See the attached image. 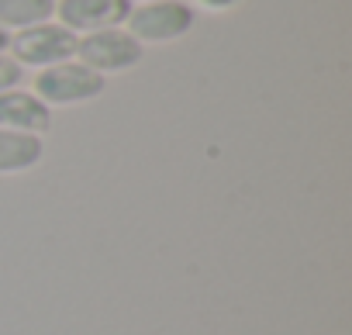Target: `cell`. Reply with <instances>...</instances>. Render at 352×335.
<instances>
[{"instance_id": "6da1fadb", "label": "cell", "mask_w": 352, "mask_h": 335, "mask_svg": "<svg viewBox=\"0 0 352 335\" xmlns=\"http://www.w3.org/2000/svg\"><path fill=\"white\" fill-rule=\"evenodd\" d=\"M107 87V80L100 73H94L90 66H83L80 59L69 63H56L49 69H38L35 76V97L45 100L49 107H69V104H83L100 97Z\"/></svg>"}, {"instance_id": "7a4b0ae2", "label": "cell", "mask_w": 352, "mask_h": 335, "mask_svg": "<svg viewBox=\"0 0 352 335\" xmlns=\"http://www.w3.org/2000/svg\"><path fill=\"white\" fill-rule=\"evenodd\" d=\"M76 42L80 35H73L66 25H32L25 32H14L11 35V59L25 69V66H35V69H49L56 63H69L76 59Z\"/></svg>"}, {"instance_id": "3957f363", "label": "cell", "mask_w": 352, "mask_h": 335, "mask_svg": "<svg viewBox=\"0 0 352 335\" xmlns=\"http://www.w3.org/2000/svg\"><path fill=\"white\" fill-rule=\"evenodd\" d=\"M194 8L184 0H145V4L131 8L128 14V35H135L142 45L145 42H176L194 28Z\"/></svg>"}, {"instance_id": "277c9868", "label": "cell", "mask_w": 352, "mask_h": 335, "mask_svg": "<svg viewBox=\"0 0 352 335\" xmlns=\"http://www.w3.org/2000/svg\"><path fill=\"white\" fill-rule=\"evenodd\" d=\"M142 56H145V49L135 35H128V28L90 32V35H80V42H76V59L100 76L124 73V69L138 66Z\"/></svg>"}, {"instance_id": "5b68a950", "label": "cell", "mask_w": 352, "mask_h": 335, "mask_svg": "<svg viewBox=\"0 0 352 335\" xmlns=\"http://www.w3.org/2000/svg\"><path fill=\"white\" fill-rule=\"evenodd\" d=\"M56 14L73 35H90L121 28L131 14V0H56Z\"/></svg>"}, {"instance_id": "8992f818", "label": "cell", "mask_w": 352, "mask_h": 335, "mask_svg": "<svg viewBox=\"0 0 352 335\" xmlns=\"http://www.w3.org/2000/svg\"><path fill=\"white\" fill-rule=\"evenodd\" d=\"M0 128L25 131V135H45L52 128V107L35 97V90H4L0 94Z\"/></svg>"}, {"instance_id": "52a82bcc", "label": "cell", "mask_w": 352, "mask_h": 335, "mask_svg": "<svg viewBox=\"0 0 352 335\" xmlns=\"http://www.w3.org/2000/svg\"><path fill=\"white\" fill-rule=\"evenodd\" d=\"M42 155H45L42 135H25V131L0 128V177L35 170V166L42 162Z\"/></svg>"}, {"instance_id": "ba28073f", "label": "cell", "mask_w": 352, "mask_h": 335, "mask_svg": "<svg viewBox=\"0 0 352 335\" xmlns=\"http://www.w3.org/2000/svg\"><path fill=\"white\" fill-rule=\"evenodd\" d=\"M56 14V0H0V28L25 32L32 25H45Z\"/></svg>"}, {"instance_id": "9c48e42d", "label": "cell", "mask_w": 352, "mask_h": 335, "mask_svg": "<svg viewBox=\"0 0 352 335\" xmlns=\"http://www.w3.org/2000/svg\"><path fill=\"white\" fill-rule=\"evenodd\" d=\"M21 83V66L4 52V56H0V94H4V90H14Z\"/></svg>"}, {"instance_id": "30bf717a", "label": "cell", "mask_w": 352, "mask_h": 335, "mask_svg": "<svg viewBox=\"0 0 352 335\" xmlns=\"http://www.w3.org/2000/svg\"><path fill=\"white\" fill-rule=\"evenodd\" d=\"M204 8H211V11H228V8H235L239 0H201Z\"/></svg>"}, {"instance_id": "8fae6325", "label": "cell", "mask_w": 352, "mask_h": 335, "mask_svg": "<svg viewBox=\"0 0 352 335\" xmlns=\"http://www.w3.org/2000/svg\"><path fill=\"white\" fill-rule=\"evenodd\" d=\"M8 49H11V32H8V28H0V56H4Z\"/></svg>"}, {"instance_id": "7c38bea8", "label": "cell", "mask_w": 352, "mask_h": 335, "mask_svg": "<svg viewBox=\"0 0 352 335\" xmlns=\"http://www.w3.org/2000/svg\"><path fill=\"white\" fill-rule=\"evenodd\" d=\"M142 4H145V0H142Z\"/></svg>"}]
</instances>
